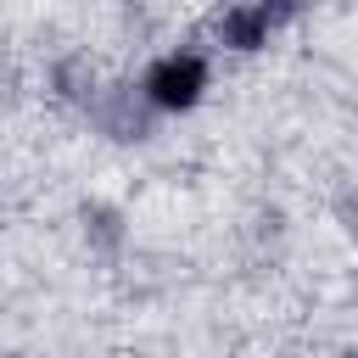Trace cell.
I'll return each instance as SVG.
<instances>
[{"mask_svg": "<svg viewBox=\"0 0 358 358\" xmlns=\"http://www.w3.org/2000/svg\"><path fill=\"white\" fill-rule=\"evenodd\" d=\"M263 34H268L263 11H241V17H229V22H224V39H229L235 50H257V45H263Z\"/></svg>", "mask_w": 358, "mask_h": 358, "instance_id": "2", "label": "cell"}, {"mask_svg": "<svg viewBox=\"0 0 358 358\" xmlns=\"http://www.w3.org/2000/svg\"><path fill=\"white\" fill-rule=\"evenodd\" d=\"M201 84H207V67H201V56H168V62H157V67H151V78H145L151 101H157V106H168V112H179V106H196Z\"/></svg>", "mask_w": 358, "mask_h": 358, "instance_id": "1", "label": "cell"}, {"mask_svg": "<svg viewBox=\"0 0 358 358\" xmlns=\"http://www.w3.org/2000/svg\"><path fill=\"white\" fill-rule=\"evenodd\" d=\"M296 6H302V0H263V6H257V11H263V22H268V28H274V22H280V17H291V11H296Z\"/></svg>", "mask_w": 358, "mask_h": 358, "instance_id": "3", "label": "cell"}]
</instances>
